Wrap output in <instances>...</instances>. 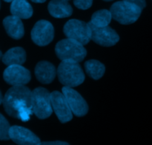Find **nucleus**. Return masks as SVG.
I'll list each match as a JSON object with an SVG mask.
<instances>
[{"mask_svg": "<svg viewBox=\"0 0 152 145\" xmlns=\"http://www.w3.org/2000/svg\"><path fill=\"white\" fill-rule=\"evenodd\" d=\"M3 107L7 115L25 122L33 114L32 92L27 86H13L3 97Z\"/></svg>", "mask_w": 152, "mask_h": 145, "instance_id": "f257e3e1", "label": "nucleus"}, {"mask_svg": "<svg viewBox=\"0 0 152 145\" xmlns=\"http://www.w3.org/2000/svg\"><path fill=\"white\" fill-rule=\"evenodd\" d=\"M55 52L61 60L76 63L81 62L87 54L83 45L68 38L59 41L56 45Z\"/></svg>", "mask_w": 152, "mask_h": 145, "instance_id": "f03ea898", "label": "nucleus"}, {"mask_svg": "<svg viewBox=\"0 0 152 145\" xmlns=\"http://www.w3.org/2000/svg\"><path fill=\"white\" fill-rule=\"evenodd\" d=\"M59 80L65 86L75 87L85 80V74L79 63L62 61L57 70Z\"/></svg>", "mask_w": 152, "mask_h": 145, "instance_id": "7ed1b4c3", "label": "nucleus"}, {"mask_svg": "<svg viewBox=\"0 0 152 145\" xmlns=\"http://www.w3.org/2000/svg\"><path fill=\"white\" fill-rule=\"evenodd\" d=\"M142 9L136 4L124 1H117L111 5L110 12L113 19L123 25L136 22L142 13Z\"/></svg>", "mask_w": 152, "mask_h": 145, "instance_id": "20e7f679", "label": "nucleus"}, {"mask_svg": "<svg viewBox=\"0 0 152 145\" xmlns=\"http://www.w3.org/2000/svg\"><path fill=\"white\" fill-rule=\"evenodd\" d=\"M33 113L40 119H45L52 114L50 93L46 89L38 87L32 91Z\"/></svg>", "mask_w": 152, "mask_h": 145, "instance_id": "39448f33", "label": "nucleus"}, {"mask_svg": "<svg viewBox=\"0 0 152 145\" xmlns=\"http://www.w3.org/2000/svg\"><path fill=\"white\" fill-rule=\"evenodd\" d=\"M64 34L68 39L80 44H88L91 40V28L88 23L78 19H71L64 26Z\"/></svg>", "mask_w": 152, "mask_h": 145, "instance_id": "423d86ee", "label": "nucleus"}, {"mask_svg": "<svg viewBox=\"0 0 152 145\" xmlns=\"http://www.w3.org/2000/svg\"><path fill=\"white\" fill-rule=\"evenodd\" d=\"M91 28V40L102 46H114L120 40V37L109 26L96 27L88 22Z\"/></svg>", "mask_w": 152, "mask_h": 145, "instance_id": "0eeeda50", "label": "nucleus"}, {"mask_svg": "<svg viewBox=\"0 0 152 145\" xmlns=\"http://www.w3.org/2000/svg\"><path fill=\"white\" fill-rule=\"evenodd\" d=\"M54 28L50 22L46 20L38 21L31 31V38L35 44L39 46L48 45L53 40Z\"/></svg>", "mask_w": 152, "mask_h": 145, "instance_id": "6e6552de", "label": "nucleus"}, {"mask_svg": "<svg viewBox=\"0 0 152 145\" xmlns=\"http://www.w3.org/2000/svg\"><path fill=\"white\" fill-rule=\"evenodd\" d=\"M62 91L73 114L78 117H82L87 114L88 107L80 93L68 86H64Z\"/></svg>", "mask_w": 152, "mask_h": 145, "instance_id": "1a4fd4ad", "label": "nucleus"}, {"mask_svg": "<svg viewBox=\"0 0 152 145\" xmlns=\"http://www.w3.org/2000/svg\"><path fill=\"white\" fill-rule=\"evenodd\" d=\"M6 83L12 86H22L31 80V72L22 65L8 66L3 73Z\"/></svg>", "mask_w": 152, "mask_h": 145, "instance_id": "9d476101", "label": "nucleus"}, {"mask_svg": "<svg viewBox=\"0 0 152 145\" xmlns=\"http://www.w3.org/2000/svg\"><path fill=\"white\" fill-rule=\"evenodd\" d=\"M52 109L62 123L70 121L73 118V113L68 106L63 94L58 91L50 93Z\"/></svg>", "mask_w": 152, "mask_h": 145, "instance_id": "9b49d317", "label": "nucleus"}, {"mask_svg": "<svg viewBox=\"0 0 152 145\" xmlns=\"http://www.w3.org/2000/svg\"><path fill=\"white\" fill-rule=\"evenodd\" d=\"M9 137L19 145H39L40 139L29 130L19 126L10 127Z\"/></svg>", "mask_w": 152, "mask_h": 145, "instance_id": "f8f14e48", "label": "nucleus"}, {"mask_svg": "<svg viewBox=\"0 0 152 145\" xmlns=\"http://www.w3.org/2000/svg\"><path fill=\"white\" fill-rule=\"evenodd\" d=\"M4 25L7 34L15 40H19L25 34L24 25L21 19L16 16H8L3 20Z\"/></svg>", "mask_w": 152, "mask_h": 145, "instance_id": "ddd939ff", "label": "nucleus"}, {"mask_svg": "<svg viewBox=\"0 0 152 145\" xmlns=\"http://www.w3.org/2000/svg\"><path fill=\"white\" fill-rule=\"evenodd\" d=\"M56 71L54 66L48 61L38 63L35 68V75L42 83L48 84L54 80Z\"/></svg>", "mask_w": 152, "mask_h": 145, "instance_id": "4468645a", "label": "nucleus"}, {"mask_svg": "<svg viewBox=\"0 0 152 145\" xmlns=\"http://www.w3.org/2000/svg\"><path fill=\"white\" fill-rule=\"evenodd\" d=\"M48 7L50 14L55 18H66L73 13L71 4L64 0H51Z\"/></svg>", "mask_w": 152, "mask_h": 145, "instance_id": "2eb2a0df", "label": "nucleus"}, {"mask_svg": "<svg viewBox=\"0 0 152 145\" xmlns=\"http://www.w3.org/2000/svg\"><path fill=\"white\" fill-rule=\"evenodd\" d=\"M26 60V53L22 48L15 47L9 49L2 56L3 63L8 66L22 65Z\"/></svg>", "mask_w": 152, "mask_h": 145, "instance_id": "dca6fc26", "label": "nucleus"}, {"mask_svg": "<svg viewBox=\"0 0 152 145\" xmlns=\"http://www.w3.org/2000/svg\"><path fill=\"white\" fill-rule=\"evenodd\" d=\"M10 12L19 19H29L33 15V8L27 0H13L10 4Z\"/></svg>", "mask_w": 152, "mask_h": 145, "instance_id": "f3484780", "label": "nucleus"}, {"mask_svg": "<svg viewBox=\"0 0 152 145\" xmlns=\"http://www.w3.org/2000/svg\"><path fill=\"white\" fill-rule=\"evenodd\" d=\"M85 68L87 74L91 78L94 80H98L103 76L105 73V66L98 60H90L86 62Z\"/></svg>", "mask_w": 152, "mask_h": 145, "instance_id": "a211bd4d", "label": "nucleus"}, {"mask_svg": "<svg viewBox=\"0 0 152 145\" xmlns=\"http://www.w3.org/2000/svg\"><path fill=\"white\" fill-rule=\"evenodd\" d=\"M112 16L108 10H100L96 11L91 16V19L89 22L94 26L105 27L108 26L111 22Z\"/></svg>", "mask_w": 152, "mask_h": 145, "instance_id": "6ab92c4d", "label": "nucleus"}, {"mask_svg": "<svg viewBox=\"0 0 152 145\" xmlns=\"http://www.w3.org/2000/svg\"><path fill=\"white\" fill-rule=\"evenodd\" d=\"M10 124L5 118L0 113V140H9Z\"/></svg>", "mask_w": 152, "mask_h": 145, "instance_id": "aec40b11", "label": "nucleus"}, {"mask_svg": "<svg viewBox=\"0 0 152 145\" xmlns=\"http://www.w3.org/2000/svg\"><path fill=\"white\" fill-rule=\"evenodd\" d=\"M93 0H74V4L77 8L86 10L91 7Z\"/></svg>", "mask_w": 152, "mask_h": 145, "instance_id": "412c9836", "label": "nucleus"}, {"mask_svg": "<svg viewBox=\"0 0 152 145\" xmlns=\"http://www.w3.org/2000/svg\"><path fill=\"white\" fill-rule=\"evenodd\" d=\"M123 1L132 3V4H136L138 7H140L141 9H144L145 7V6H146L145 0H123Z\"/></svg>", "mask_w": 152, "mask_h": 145, "instance_id": "4be33fe9", "label": "nucleus"}, {"mask_svg": "<svg viewBox=\"0 0 152 145\" xmlns=\"http://www.w3.org/2000/svg\"><path fill=\"white\" fill-rule=\"evenodd\" d=\"M39 145H69L68 143L63 141H48V142H41Z\"/></svg>", "mask_w": 152, "mask_h": 145, "instance_id": "5701e85b", "label": "nucleus"}, {"mask_svg": "<svg viewBox=\"0 0 152 145\" xmlns=\"http://www.w3.org/2000/svg\"><path fill=\"white\" fill-rule=\"evenodd\" d=\"M32 1L36 3H43L46 1V0H31Z\"/></svg>", "mask_w": 152, "mask_h": 145, "instance_id": "b1692460", "label": "nucleus"}, {"mask_svg": "<svg viewBox=\"0 0 152 145\" xmlns=\"http://www.w3.org/2000/svg\"><path fill=\"white\" fill-rule=\"evenodd\" d=\"M3 101V96H2V94H1V91H0V104L2 103Z\"/></svg>", "mask_w": 152, "mask_h": 145, "instance_id": "393cba45", "label": "nucleus"}, {"mask_svg": "<svg viewBox=\"0 0 152 145\" xmlns=\"http://www.w3.org/2000/svg\"><path fill=\"white\" fill-rule=\"evenodd\" d=\"M3 1H6V2H12V1H13V0H3Z\"/></svg>", "mask_w": 152, "mask_h": 145, "instance_id": "a878e982", "label": "nucleus"}, {"mask_svg": "<svg viewBox=\"0 0 152 145\" xmlns=\"http://www.w3.org/2000/svg\"><path fill=\"white\" fill-rule=\"evenodd\" d=\"M1 57H2V54H1V51H0V59H1Z\"/></svg>", "mask_w": 152, "mask_h": 145, "instance_id": "bb28decb", "label": "nucleus"}, {"mask_svg": "<svg viewBox=\"0 0 152 145\" xmlns=\"http://www.w3.org/2000/svg\"><path fill=\"white\" fill-rule=\"evenodd\" d=\"M104 1H112V0H104Z\"/></svg>", "mask_w": 152, "mask_h": 145, "instance_id": "cd10ccee", "label": "nucleus"}, {"mask_svg": "<svg viewBox=\"0 0 152 145\" xmlns=\"http://www.w3.org/2000/svg\"><path fill=\"white\" fill-rule=\"evenodd\" d=\"M64 1H69V0H64Z\"/></svg>", "mask_w": 152, "mask_h": 145, "instance_id": "c85d7f7f", "label": "nucleus"}, {"mask_svg": "<svg viewBox=\"0 0 152 145\" xmlns=\"http://www.w3.org/2000/svg\"><path fill=\"white\" fill-rule=\"evenodd\" d=\"M0 7H1V1H0Z\"/></svg>", "mask_w": 152, "mask_h": 145, "instance_id": "c756f323", "label": "nucleus"}]
</instances>
